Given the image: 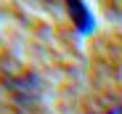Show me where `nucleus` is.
Returning a JSON list of instances; mask_svg holds the SVG:
<instances>
[{"mask_svg":"<svg viewBox=\"0 0 122 114\" xmlns=\"http://www.w3.org/2000/svg\"><path fill=\"white\" fill-rule=\"evenodd\" d=\"M106 114H122V106H114V109H109Z\"/></svg>","mask_w":122,"mask_h":114,"instance_id":"obj_1","label":"nucleus"}]
</instances>
